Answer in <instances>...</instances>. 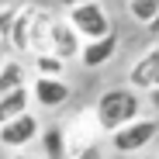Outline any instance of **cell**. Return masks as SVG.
<instances>
[{"label": "cell", "instance_id": "5b68a950", "mask_svg": "<svg viewBox=\"0 0 159 159\" xmlns=\"http://www.w3.org/2000/svg\"><path fill=\"white\" fill-rule=\"evenodd\" d=\"M28 93H31V104L42 111H59L69 104L73 97V87L66 83V76H31L28 80Z\"/></svg>", "mask_w": 159, "mask_h": 159}, {"label": "cell", "instance_id": "30bf717a", "mask_svg": "<svg viewBox=\"0 0 159 159\" xmlns=\"http://www.w3.org/2000/svg\"><path fill=\"white\" fill-rule=\"evenodd\" d=\"M17 87H28V62L21 56H4L0 59V97Z\"/></svg>", "mask_w": 159, "mask_h": 159}, {"label": "cell", "instance_id": "8fae6325", "mask_svg": "<svg viewBox=\"0 0 159 159\" xmlns=\"http://www.w3.org/2000/svg\"><path fill=\"white\" fill-rule=\"evenodd\" d=\"M38 149H42V159H69L62 125H45L38 131Z\"/></svg>", "mask_w": 159, "mask_h": 159}, {"label": "cell", "instance_id": "6da1fadb", "mask_svg": "<svg viewBox=\"0 0 159 159\" xmlns=\"http://www.w3.org/2000/svg\"><path fill=\"white\" fill-rule=\"evenodd\" d=\"M93 121L100 128V135H111V131H118L121 125L135 121L142 111H145V97L139 90H131L128 83L121 87H107L97 100H93Z\"/></svg>", "mask_w": 159, "mask_h": 159}, {"label": "cell", "instance_id": "7c38bea8", "mask_svg": "<svg viewBox=\"0 0 159 159\" xmlns=\"http://www.w3.org/2000/svg\"><path fill=\"white\" fill-rule=\"evenodd\" d=\"M28 107H31V93H28V87H17V90L4 93V97H0V125L11 121V118L21 114V111H28Z\"/></svg>", "mask_w": 159, "mask_h": 159}, {"label": "cell", "instance_id": "d6986e66", "mask_svg": "<svg viewBox=\"0 0 159 159\" xmlns=\"http://www.w3.org/2000/svg\"><path fill=\"white\" fill-rule=\"evenodd\" d=\"M149 35H156V38H159V14H156V17H152V24H149Z\"/></svg>", "mask_w": 159, "mask_h": 159}, {"label": "cell", "instance_id": "9a60e30c", "mask_svg": "<svg viewBox=\"0 0 159 159\" xmlns=\"http://www.w3.org/2000/svg\"><path fill=\"white\" fill-rule=\"evenodd\" d=\"M69 159H104V152H100V142H93V145H87V149H80V152H73Z\"/></svg>", "mask_w": 159, "mask_h": 159}, {"label": "cell", "instance_id": "3957f363", "mask_svg": "<svg viewBox=\"0 0 159 159\" xmlns=\"http://www.w3.org/2000/svg\"><path fill=\"white\" fill-rule=\"evenodd\" d=\"M66 21H69V28L83 38V42H90V38H104V35L114 31V21H111L107 7H104V0H90V4L69 7V11H66Z\"/></svg>", "mask_w": 159, "mask_h": 159}, {"label": "cell", "instance_id": "277c9868", "mask_svg": "<svg viewBox=\"0 0 159 159\" xmlns=\"http://www.w3.org/2000/svg\"><path fill=\"white\" fill-rule=\"evenodd\" d=\"M38 131H42V121L28 107V111H21L11 121L0 125V149H4V152H24L28 145L38 142Z\"/></svg>", "mask_w": 159, "mask_h": 159}, {"label": "cell", "instance_id": "9c48e42d", "mask_svg": "<svg viewBox=\"0 0 159 159\" xmlns=\"http://www.w3.org/2000/svg\"><path fill=\"white\" fill-rule=\"evenodd\" d=\"M62 131H66V149H69V156L80 152V149H87V145H93V142L100 139V128H97V121H93V111H80L69 125H62Z\"/></svg>", "mask_w": 159, "mask_h": 159}, {"label": "cell", "instance_id": "2e32d148", "mask_svg": "<svg viewBox=\"0 0 159 159\" xmlns=\"http://www.w3.org/2000/svg\"><path fill=\"white\" fill-rule=\"evenodd\" d=\"M145 100H149V107L159 114V87H156V90H149V93H145Z\"/></svg>", "mask_w": 159, "mask_h": 159}, {"label": "cell", "instance_id": "4fadbf2b", "mask_svg": "<svg viewBox=\"0 0 159 159\" xmlns=\"http://www.w3.org/2000/svg\"><path fill=\"white\" fill-rule=\"evenodd\" d=\"M31 73L35 76H66V62L52 52H35L31 56Z\"/></svg>", "mask_w": 159, "mask_h": 159}, {"label": "cell", "instance_id": "8992f818", "mask_svg": "<svg viewBox=\"0 0 159 159\" xmlns=\"http://www.w3.org/2000/svg\"><path fill=\"white\" fill-rule=\"evenodd\" d=\"M125 83L131 90H139V93H149L159 87V42L149 45L142 56L128 66V76H125Z\"/></svg>", "mask_w": 159, "mask_h": 159}, {"label": "cell", "instance_id": "7a4b0ae2", "mask_svg": "<svg viewBox=\"0 0 159 159\" xmlns=\"http://www.w3.org/2000/svg\"><path fill=\"white\" fill-rule=\"evenodd\" d=\"M159 139V118L156 114H139L135 121L121 125L118 131H111L107 142L118 156H139V152H149V145Z\"/></svg>", "mask_w": 159, "mask_h": 159}, {"label": "cell", "instance_id": "e0dca14e", "mask_svg": "<svg viewBox=\"0 0 159 159\" xmlns=\"http://www.w3.org/2000/svg\"><path fill=\"white\" fill-rule=\"evenodd\" d=\"M56 4H59L62 11H69V7H80V4H90V0H56Z\"/></svg>", "mask_w": 159, "mask_h": 159}, {"label": "cell", "instance_id": "5bb4252c", "mask_svg": "<svg viewBox=\"0 0 159 159\" xmlns=\"http://www.w3.org/2000/svg\"><path fill=\"white\" fill-rule=\"evenodd\" d=\"M125 11H128V17L135 21V24L149 28L152 17L159 14V0H125Z\"/></svg>", "mask_w": 159, "mask_h": 159}, {"label": "cell", "instance_id": "ffe728a7", "mask_svg": "<svg viewBox=\"0 0 159 159\" xmlns=\"http://www.w3.org/2000/svg\"><path fill=\"white\" fill-rule=\"evenodd\" d=\"M128 159H159V156H152V152H139V156H128Z\"/></svg>", "mask_w": 159, "mask_h": 159}, {"label": "cell", "instance_id": "ac0fdd59", "mask_svg": "<svg viewBox=\"0 0 159 159\" xmlns=\"http://www.w3.org/2000/svg\"><path fill=\"white\" fill-rule=\"evenodd\" d=\"M4 159H38V156H28V152H7Z\"/></svg>", "mask_w": 159, "mask_h": 159}, {"label": "cell", "instance_id": "44dd1931", "mask_svg": "<svg viewBox=\"0 0 159 159\" xmlns=\"http://www.w3.org/2000/svg\"><path fill=\"white\" fill-rule=\"evenodd\" d=\"M4 56H11V48H7V42H4V38H0V59H4Z\"/></svg>", "mask_w": 159, "mask_h": 159}, {"label": "cell", "instance_id": "52a82bcc", "mask_svg": "<svg viewBox=\"0 0 159 159\" xmlns=\"http://www.w3.org/2000/svg\"><path fill=\"white\" fill-rule=\"evenodd\" d=\"M80 45H83V38H80L66 17H52L48 21V35H45V52H52V56H59L62 62H73L80 56Z\"/></svg>", "mask_w": 159, "mask_h": 159}, {"label": "cell", "instance_id": "ba28073f", "mask_svg": "<svg viewBox=\"0 0 159 159\" xmlns=\"http://www.w3.org/2000/svg\"><path fill=\"white\" fill-rule=\"evenodd\" d=\"M118 31H111V35H104V38H90V42H83L80 45V56H76V62L83 66V69H100V66H107L114 56H118Z\"/></svg>", "mask_w": 159, "mask_h": 159}]
</instances>
